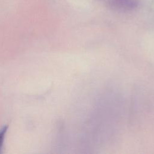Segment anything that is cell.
I'll list each match as a JSON object with an SVG mask.
<instances>
[{
    "label": "cell",
    "mask_w": 154,
    "mask_h": 154,
    "mask_svg": "<svg viewBox=\"0 0 154 154\" xmlns=\"http://www.w3.org/2000/svg\"><path fill=\"white\" fill-rule=\"evenodd\" d=\"M8 125L4 126L1 130H0V153H1V150H2V145H3V143H4V139L5 137V133L7 131L8 129Z\"/></svg>",
    "instance_id": "cell-1"
}]
</instances>
